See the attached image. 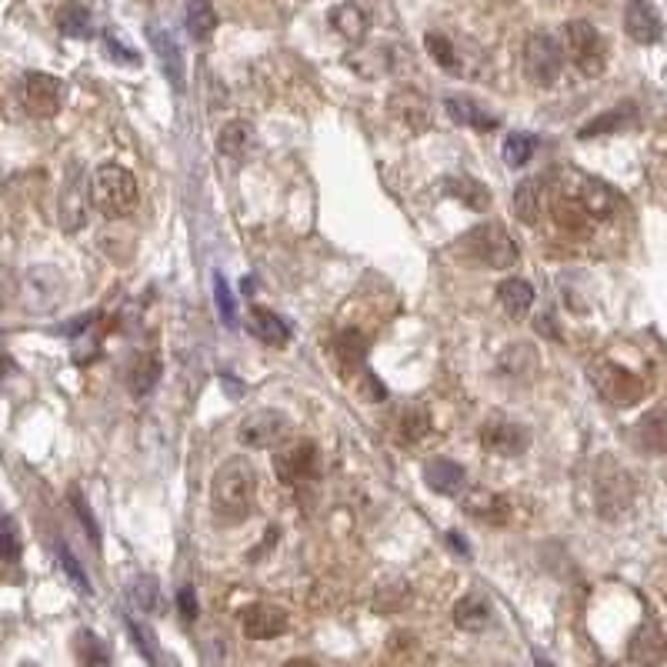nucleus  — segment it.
Here are the masks:
<instances>
[{
	"label": "nucleus",
	"mask_w": 667,
	"mask_h": 667,
	"mask_svg": "<svg viewBox=\"0 0 667 667\" xmlns=\"http://www.w3.org/2000/svg\"><path fill=\"white\" fill-rule=\"evenodd\" d=\"M257 501V471L247 457H227L214 471L211 481V507L221 521L241 524L251 517Z\"/></svg>",
	"instance_id": "obj_1"
},
{
	"label": "nucleus",
	"mask_w": 667,
	"mask_h": 667,
	"mask_svg": "<svg viewBox=\"0 0 667 667\" xmlns=\"http://www.w3.org/2000/svg\"><path fill=\"white\" fill-rule=\"evenodd\" d=\"M457 247H461L474 264L491 267V271H507V267H514L517 257H521V247H517L514 237L507 234V227L497 221L471 227Z\"/></svg>",
	"instance_id": "obj_2"
},
{
	"label": "nucleus",
	"mask_w": 667,
	"mask_h": 667,
	"mask_svg": "<svg viewBox=\"0 0 667 667\" xmlns=\"http://www.w3.org/2000/svg\"><path fill=\"white\" fill-rule=\"evenodd\" d=\"M91 204L107 221H121L137 207V181L121 164L97 167L91 177Z\"/></svg>",
	"instance_id": "obj_3"
},
{
	"label": "nucleus",
	"mask_w": 667,
	"mask_h": 667,
	"mask_svg": "<svg viewBox=\"0 0 667 667\" xmlns=\"http://www.w3.org/2000/svg\"><path fill=\"white\" fill-rule=\"evenodd\" d=\"M587 381L594 384V391L601 394V401L614 407H631L644 397V381L637 374L627 371L624 364H614L607 357H597L587 367Z\"/></svg>",
	"instance_id": "obj_4"
},
{
	"label": "nucleus",
	"mask_w": 667,
	"mask_h": 667,
	"mask_svg": "<svg viewBox=\"0 0 667 667\" xmlns=\"http://www.w3.org/2000/svg\"><path fill=\"white\" fill-rule=\"evenodd\" d=\"M564 54L584 77H601L607 71V44L601 31L587 21H571L564 27Z\"/></svg>",
	"instance_id": "obj_5"
},
{
	"label": "nucleus",
	"mask_w": 667,
	"mask_h": 667,
	"mask_svg": "<svg viewBox=\"0 0 667 667\" xmlns=\"http://www.w3.org/2000/svg\"><path fill=\"white\" fill-rule=\"evenodd\" d=\"M521 67L534 87H554L564 71V47L551 34H531L524 44Z\"/></svg>",
	"instance_id": "obj_6"
},
{
	"label": "nucleus",
	"mask_w": 667,
	"mask_h": 667,
	"mask_svg": "<svg viewBox=\"0 0 667 667\" xmlns=\"http://www.w3.org/2000/svg\"><path fill=\"white\" fill-rule=\"evenodd\" d=\"M274 471L284 484H311L321 477V451L314 441H291L274 451Z\"/></svg>",
	"instance_id": "obj_7"
},
{
	"label": "nucleus",
	"mask_w": 667,
	"mask_h": 667,
	"mask_svg": "<svg viewBox=\"0 0 667 667\" xmlns=\"http://www.w3.org/2000/svg\"><path fill=\"white\" fill-rule=\"evenodd\" d=\"M594 494H597V511L604 517H617L634 501V481L624 474L621 464L601 461V471L594 477Z\"/></svg>",
	"instance_id": "obj_8"
},
{
	"label": "nucleus",
	"mask_w": 667,
	"mask_h": 667,
	"mask_svg": "<svg viewBox=\"0 0 667 667\" xmlns=\"http://www.w3.org/2000/svg\"><path fill=\"white\" fill-rule=\"evenodd\" d=\"M481 444L484 451L497 457H517L531 447V431L517 421H507V417H491L481 424Z\"/></svg>",
	"instance_id": "obj_9"
},
{
	"label": "nucleus",
	"mask_w": 667,
	"mask_h": 667,
	"mask_svg": "<svg viewBox=\"0 0 667 667\" xmlns=\"http://www.w3.org/2000/svg\"><path fill=\"white\" fill-rule=\"evenodd\" d=\"M287 434V414L281 411H254L241 421V444L254 447V451H267V447L281 444Z\"/></svg>",
	"instance_id": "obj_10"
},
{
	"label": "nucleus",
	"mask_w": 667,
	"mask_h": 667,
	"mask_svg": "<svg viewBox=\"0 0 667 667\" xmlns=\"http://www.w3.org/2000/svg\"><path fill=\"white\" fill-rule=\"evenodd\" d=\"M64 104V84L51 74H27L24 77V107L34 117H54Z\"/></svg>",
	"instance_id": "obj_11"
},
{
	"label": "nucleus",
	"mask_w": 667,
	"mask_h": 667,
	"mask_svg": "<svg viewBox=\"0 0 667 667\" xmlns=\"http://www.w3.org/2000/svg\"><path fill=\"white\" fill-rule=\"evenodd\" d=\"M387 111H391L397 124H404L414 134L427 131V124H431V104H427L424 91H417V87H397L391 101H387Z\"/></svg>",
	"instance_id": "obj_12"
},
{
	"label": "nucleus",
	"mask_w": 667,
	"mask_h": 667,
	"mask_svg": "<svg viewBox=\"0 0 667 667\" xmlns=\"http://www.w3.org/2000/svg\"><path fill=\"white\" fill-rule=\"evenodd\" d=\"M627 661L634 667H661L667 661V637L654 621H644L627 641Z\"/></svg>",
	"instance_id": "obj_13"
},
{
	"label": "nucleus",
	"mask_w": 667,
	"mask_h": 667,
	"mask_svg": "<svg viewBox=\"0 0 667 667\" xmlns=\"http://www.w3.org/2000/svg\"><path fill=\"white\" fill-rule=\"evenodd\" d=\"M624 31L634 44H657L664 34L661 14L654 11L651 0H627L624 7Z\"/></svg>",
	"instance_id": "obj_14"
},
{
	"label": "nucleus",
	"mask_w": 667,
	"mask_h": 667,
	"mask_svg": "<svg viewBox=\"0 0 667 667\" xmlns=\"http://www.w3.org/2000/svg\"><path fill=\"white\" fill-rule=\"evenodd\" d=\"M241 627L251 641H274L287 631V614L277 604H264L257 601L251 607H244L241 614Z\"/></svg>",
	"instance_id": "obj_15"
},
{
	"label": "nucleus",
	"mask_w": 667,
	"mask_h": 667,
	"mask_svg": "<svg viewBox=\"0 0 667 667\" xmlns=\"http://www.w3.org/2000/svg\"><path fill=\"white\" fill-rule=\"evenodd\" d=\"M147 41H151L154 54L161 57V67L167 74V81L174 84V91H184L187 87V77H184V54L181 47H177V41L171 37V31L161 24H147Z\"/></svg>",
	"instance_id": "obj_16"
},
{
	"label": "nucleus",
	"mask_w": 667,
	"mask_h": 667,
	"mask_svg": "<svg viewBox=\"0 0 667 667\" xmlns=\"http://www.w3.org/2000/svg\"><path fill=\"white\" fill-rule=\"evenodd\" d=\"M461 511L467 517H474V521L497 527V524H507V517H511V504H507V497H501V494L474 487V491L461 494Z\"/></svg>",
	"instance_id": "obj_17"
},
{
	"label": "nucleus",
	"mask_w": 667,
	"mask_h": 667,
	"mask_svg": "<svg viewBox=\"0 0 667 667\" xmlns=\"http://www.w3.org/2000/svg\"><path fill=\"white\" fill-rule=\"evenodd\" d=\"M544 204H547V181H544V174L524 177V181L514 187L511 207H514V217H517L521 224L534 227L537 221H541V217H544Z\"/></svg>",
	"instance_id": "obj_18"
},
{
	"label": "nucleus",
	"mask_w": 667,
	"mask_h": 667,
	"mask_svg": "<svg viewBox=\"0 0 667 667\" xmlns=\"http://www.w3.org/2000/svg\"><path fill=\"white\" fill-rule=\"evenodd\" d=\"M424 484L431 487L434 494H444V497H457L464 494L467 487V471L451 457H431V461L424 464Z\"/></svg>",
	"instance_id": "obj_19"
},
{
	"label": "nucleus",
	"mask_w": 667,
	"mask_h": 667,
	"mask_svg": "<svg viewBox=\"0 0 667 667\" xmlns=\"http://www.w3.org/2000/svg\"><path fill=\"white\" fill-rule=\"evenodd\" d=\"M577 204L584 207L591 221H607V217H614L621 197L614 194V187H607L604 181H597V177H581V184H577Z\"/></svg>",
	"instance_id": "obj_20"
},
{
	"label": "nucleus",
	"mask_w": 667,
	"mask_h": 667,
	"mask_svg": "<svg viewBox=\"0 0 667 667\" xmlns=\"http://www.w3.org/2000/svg\"><path fill=\"white\" fill-rule=\"evenodd\" d=\"M441 191L447 197H454L457 204L471 207V211H487L491 207V191L477 181V177H467V174H451L441 181Z\"/></svg>",
	"instance_id": "obj_21"
},
{
	"label": "nucleus",
	"mask_w": 667,
	"mask_h": 667,
	"mask_svg": "<svg viewBox=\"0 0 667 667\" xmlns=\"http://www.w3.org/2000/svg\"><path fill=\"white\" fill-rule=\"evenodd\" d=\"M634 444L644 454H667V407H657L634 427Z\"/></svg>",
	"instance_id": "obj_22"
},
{
	"label": "nucleus",
	"mask_w": 667,
	"mask_h": 667,
	"mask_svg": "<svg viewBox=\"0 0 667 667\" xmlns=\"http://www.w3.org/2000/svg\"><path fill=\"white\" fill-rule=\"evenodd\" d=\"M444 111H447V117H451L454 124L474 127V131H494V127H497V117H494V114H487L481 104H474V101H471V97H461V94L447 97V101H444Z\"/></svg>",
	"instance_id": "obj_23"
},
{
	"label": "nucleus",
	"mask_w": 667,
	"mask_h": 667,
	"mask_svg": "<svg viewBox=\"0 0 667 667\" xmlns=\"http://www.w3.org/2000/svg\"><path fill=\"white\" fill-rule=\"evenodd\" d=\"M161 371H164V364H161V357L157 354H137L131 361V367H127L124 381H127V387H131L134 397H144V394L154 391L157 381H161Z\"/></svg>",
	"instance_id": "obj_24"
},
{
	"label": "nucleus",
	"mask_w": 667,
	"mask_h": 667,
	"mask_svg": "<svg viewBox=\"0 0 667 667\" xmlns=\"http://www.w3.org/2000/svg\"><path fill=\"white\" fill-rule=\"evenodd\" d=\"M497 301H501L507 317L521 321V317H527V311L534 307V287H531V281H524V277H511V281H504L497 287Z\"/></svg>",
	"instance_id": "obj_25"
},
{
	"label": "nucleus",
	"mask_w": 667,
	"mask_h": 667,
	"mask_svg": "<svg viewBox=\"0 0 667 667\" xmlns=\"http://www.w3.org/2000/svg\"><path fill=\"white\" fill-rule=\"evenodd\" d=\"M251 331L261 344L267 347H287L291 344V327H287L281 317L264 311V307H254L251 311Z\"/></svg>",
	"instance_id": "obj_26"
},
{
	"label": "nucleus",
	"mask_w": 667,
	"mask_h": 667,
	"mask_svg": "<svg viewBox=\"0 0 667 667\" xmlns=\"http://www.w3.org/2000/svg\"><path fill=\"white\" fill-rule=\"evenodd\" d=\"M254 147V127L247 121H231L221 127V134H217V151L224 157H231V161H241V157Z\"/></svg>",
	"instance_id": "obj_27"
},
{
	"label": "nucleus",
	"mask_w": 667,
	"mask_h": 667,
	"mask_svg": "<svg viewBox=\"0 0 667 667\" xmlns=\"http://www.w3.org/2000/svg\"><path fill=\"white\" fill-rule=\"evenodd\" d=\"M184 24L187 34L194 41H207L217 31V11H214V0H187L184 4Z\"/></svg>",
	"instance_id": "obj_28"
},
{
	"label": "nucleus",
	"mask_w": 667,
	"mask_h": 667,
	"mask_svg": "<svg viewBox=\"0 0 667 667\" xmlns=\"http://www.w3.org/2000/svg\"><path fill=\"white\" fill-rule=\"evenodd\" d=\"M454 624L461 627V631H471V634L484 631V627L491 624V607H487L484 597L467 594L454 604Z\"/></svg>",
	"instance_id": "obj_29"
},
{
	"label": "nucleus",
	"mask_w": 667,
	"mask_h": 667,
	"mask_svg": "<svg viewBox=\"0 0 667 667\" xmlns=\"http://www.w3.org/2000/svg\"><path fill=\"white\" fill-rule=\"evenodd\" d=\"M637 117V111H634V104H621V107H614V111H607V114H601V117H594V121H587L581 131H577V137L581 141H591V137H601V134H614V131H621V127H627Z\"/></svg>",
	"instance_id": "obj_30"
},
{
	"label": "nucleus",
	"mask_w": 667,
	"mask_h": 667,
	"mask_svg": "<svg viewBox=\"0 0 667 667\" xmlns=\"http://www.w3.org/2000/svg\"><path fill=\"white\" fill-rule=\"evenodd\" d=\"M551 214L561 231L567 234H587L591 231V217H587V211L581 204H577V197H557V201L551 204Z\"/></svg>",
	"instance_id": "obj_31"
},
{
	"label": "nucleus",
	"mask_w": 667,
	"mask_h": 667,
	"mask_svg": "<svg viewBox=\"0 0 667 667\" xmlns=\"http://www.w3.org/2000/svg\"><path fill=\"white\" fill-rule=\"evenodd\" d=\"M87 221V207H84V191H81V181H67L64 194H61V224L67 234L81 231Z\"/></svg>",
	"instance_id": "obj_32"
},
{
	"label": "nucleus",
	"mask_w": 667,
	"mask_h": 667,
	"mask_svg": "<svg viewBox=\"0 0 667 667\" xmlns=\"http://www.w3.org/2000/svg\"><path fill=\"white\" fill-rule=\"evenodd\" d=\"M74 651H77V661H81V667H111V647H107L94 631H87V627L77 631Z\"/></svg>",
	"instance_id": "obj_33"
},
{
	"label": "nucleus",
	"mask_w": 667,
	"mask_h": 667,
	"mask_svg": "<svg viewBox=\"0 0 667 667\" xmlns=\"http://www.w3.org/2000/svg\"><path fill=\"white\" fill-rule=\"evenodd\" d=\"M331 24H334L337 34L357 44L367 34V24H371V21H367V14L357 4H341V7H334V11H331Z\"/></svg>",
	"instance_id": "obj_34"
},
{
	"label": "nucleus",
	"mask_w": 667,
	"mask_h": 667,
	"mask_svg": "<svg viewBox=\"0 0 667 667\" xmlns=\"http://www.w3.org/2000/svg\"><path fill=\"white\" fill-rule=\"evenodd\" d=\"M334 354H337V364H341L344 374H351L354 367L364 364V354H367V337L361 331H344L341 337L334 341Z\"/></svg>",
	"instance_id": "obj_35"
},
{
	"label": "nucleus",
	"mask_w": 667,
	"mask_h": 667,
	"mask_svg": "<svg viewBox=\"0 0 667 667\" xmlns=\"http://www.w3.org/2000/svg\"><path fill=\"white\" fill-rule=\"evenodd\" d=\"M424 47H427V54L434 57V64H437V67H444V71H451V74H461V61H457V47H454V41H451V37H447V34H441V31H427Z\"/></svg>",
	"instance_id": "obj_36"
},
{
	"label": "nucleus",
	"mask_w": 667,
	"mask_h": 667,
	"mask_svg": "<svg viewBox=\"0 0 667 667\" xmlns=\"http://www.w3.org/2000/svg\"><path fill=\"white\" fill-rule=\"evenodd\" d=\"M57 31L64 37H91V11L84 4H64L57 11Z\"/></svg>",
	"instance_id": "obj_37"
},
{
	"label": "nucleus",
	"mask_w": 667,
	"mask_h": 667,
	"mask_svg": "<svg viewBox=\"0 0 667 667\" xmlns=\"http://www.w3.org/2000/svg\"><path fill=\"white\" fill-rule=\"evenodd\" d=\"M534 364H537V354H534L531 344H511L501 357H497V367H501L504 374H511V377L531 374Z\"/></svg>",
	"instance_id": "obj_38"
},
{
	"label": "nucleus",
	"mask_w": 667,
	"mask_h": 667,
	"mask_svg": "<svg viewBox=\"0 0 667 667\" xmlns=\"http://www.w3.org/2000/svg\"><path fill=\"white\" fill-rule=\"evenodd\" d=\"M534 151H537V137L534 134H524V131L507 134V141H504V164L514 167V171H521V167L534 157Z\"/></svg>",
	"instance_id": "obj_39"
},
{
	"label": "nucleus",
	"mask_w": 667,
	"mask_h": 667,
	"mask_svg": "<svg viewBox=\"0 0 667 667\" xmlns=\"http://www.w3.org/2000/svg\"><path fill=\"white\" fill-rule=\"evenodd\" d=\"M427 431H431V414H427V407L411 404L401 414V437H404V444H417Z\"/></svg>",
	"instance_id": "obj_40"
},
{
	"label": "nucleus",
	"mask_w": 667,
	"mask_h": 667,
	"mask_svg": "<svg viewBox=\"0 0 667 667\" xmlns=\"http://www.w3.org/2000/svg\"><path fill=\"white\" fill-rule=\"evenodd\" d=\"M214 301H217V314H221V324L237 327V301L224 274H214Z\"/></svg>",
	"instance_id": "obj_41"
},
{
	"label": "nucleus",
	"mask_w": 667,
	"mask_h": 667,
	"mask_svg": "<svg viewBox=\"0 0 667 667\" xmlns=\"http://www.w3.org/2000/svg\"><path fill=\"white\" fill-rule=\"evenodd\" d=\"M21 557V534L11 517H0V561H17Z\"/></svg>",
	"instance_id": "obj_42"
},
{
	"label": "nucleus",
	"mask_w": 667,
	"mask_h": 667,
	"mask_svg": "<svg viewBox=\"0 0 667 667\" xmlns=\"http://www.w3.org/2000/svg\"><path fill=\"white\" fill-rule=\"evenodd\" d=\"M104 51H107V57H111L114 64H131V67H141V54L137 51H131L124 41H117V34L114 31H104Z\"/></svg>",
	"instance_id": "obj_43"
},
{
	"label": "nucleus",
	"mask_w": 667,
	"mask_h": 667,
	"mask_svg": "<svg viewBox=\"0 0 667 667\" xmlns=\"http://www.w3.org/2000/svg\"><path fill=\"white\" fill-rule=\"evenodd\" d=\"M57 557H61V567H64V574L71 577V584L77 587V591H81V594H91V581H87V574H84L81 561H77V557H74L71 551H67L64 544L57 547Z\"/></svg>",
	"instance_id": "obj_44"
},
{
	"label": "nucleus",
	"mask_w": 667,
	"mask_h": 667,
	"mask_svg": "<svg viewBox=\"0 0 667 667\" xmlns=\"http://www.w3.org/2000/svg\"><path fill=\"white\" fill-rule=\"evenodd\" d=\"M67 501H71V507H74V514L81 517V524H84V531H87V537L97 544L101 541V531H97V521H94V514H91V507H87V501H84V494L77 491V487H71L67 491Z\"/></svg>",
	"instance_id": "obj_45"
},
{
	"label": "nucleus",
	"mask_w": 667,
	"mask_h": 667,
	"mask_svg": "<svg viewBox=\"0 0 667 667\" xmlns=\"http://www.w3.org/2000/svg\"><path fill=\"white\" fill-rule=\"evenodd\" d=\"M17 291H21L17 287V274L7 264H0V311H7L17 301Z\"/></svg>",
	"instance_id": "obj_46"
},
{
	"label": "nucleus",
	"mask_w": 667,
	"mask_h": 667,
	"mask_svg": "<svg viewBox=\"0 0 667 667\" xmlns=\"http://www.w3.org/2000/svg\"><path fill=\"white\" fill-rule=\"evenodd\" d=\"M134 601L141 604L144 611H154V607H157V581H154V577H137Z\"/></svg>",
	"instance_id": "obj_47"
},
{
	"label": "nucleus",
	"mask_w": 667,
	"mask_h": 667,
	"mask_svg": "<svg viewBox=\"0 0 667 667\" xmlns=\"http://www.w3.org/2000/svg\"><path fill=\"white\" fill-rule=\"evenodd\" d=\"M177 607H181L184 621H197V594H194V587H181V591H177Z\"/></svg>",
	"instance_id": "obj_48"
},
{
	"label": "nucleus",
	"mask_w": 667,
	"mask_h": 667,
	"mask_svg": "<svg viewBox=\"0 0 667 667\" xmlns=\"http://www.w3.org/2000/svg\"><path fill=\"white\" fill-rule=\"evenodd\" d=\"M361 394L367 397V401H384V384L377 381V377L371 371H364V384H361Z\"/></svg>",
	"instance_id": "obj_49"
},
{
	"label": "nucleus",
	"mask_w": 667,
	"mask_h": 667,
	"mask_svg": "<svg viewBox=\"0 0 667 667\" xmlns=\"http://www.w3.org/2000/svg\"><path fill=\"white\" fill-rule=\"evenodd\" d=\"M91 324H94V314H84V317H77V321H71V324H61L54 334H64V337H81V334H84Z\"/></svg>",
	"instance_id": "obj_50"
},
{
	"label": "nucleus",
	"mask_w": 667,
	"mask_h": 667,
	"mask_svg": "<svg viewBox=\"0 0 667 667\" xmlns=\"http://www.w3.org/2000/svg\"><path fill=\"white\" fill-rule=\"evenodd\" d=\"M447 544H451V547H454V551H457V554H461V557H467V554H471V547H467V541H464V537H461V534H454V531H451V534H447Z\"/></svg>",
	"instance_id": "obj_51"
},
{
	"label": "nucleus",
	"mask_w": 667,
	"mask_h": 667,
	"mask_svg": "<svg viewBox=\"0 0 667 667\" xmlns=\"http://www.w3.org/2000/svg\"><path fill=\"white\" fill-rule=\"evenodd\" d=\"M11 371H14V361H11L7 354H0V381H4V377L11 374Z\"/></svg>",
	"instance_id": "obj_52"
},
{
	"label": "nucleus",
	"mask_w": 667,
	"mask_h": 667,
	"mask_svg": "<svg viewBox=\"0 0 667 667\" xmlns=\"http://www.w3.org/2000/svg\"><path fill=\"white\" fill-rule=\"evenodd\" d=\"M284 667H314V661H307V657H291Z\"/></svg>",
	"instance_id": "obj_53"
},
{
	"label": "nucleus",
	"mask_w": 667,
	"mask_h": 667,
	"mask_svg": "<svg viewBox=\"0 0 667 667\" xmlns=\"http://www.w3.org/2000/svg\"><path fill=\"white\" fill-rule=\"evenodd\" d=\"M244 294H254V277H244Z\"/></svg>",
	"instance_id": "obj_54"
},
{
	"label": "nucleus",
	"mask_w": 667,
	"mask_h": 667,
	"mask_svg": "<svg viewBox=\"0 0 667 667\" xmlns=\"http://www.w3.org/2000/svg\"><path fill=\"white\" fill-rule=\"evenodd\" d=\"M17 667H41V664H34V661H24V664H17Z\"/></svg>",
	"instance_id": "obj_55"
},
{
	"label": "nucleus",
	"mask_w": 667,
	"mask_h": 667,
	"mask_svg": "<svg viewBox=\"0 0 667 667\" xmlns=\"http://www.w3.org/2000/svg\"><path fill=\"white\" fill-rule=\"evenodd\" d=\"M537 667H551V664H547L544 657H537Z\"/></svg>",
	"instance_id": "obj_56"
},
{
	"label": "nucleus",
	"mask_w": 667,
	"mask_h": 667,
	"mask_svg": "<svg viewBox=\"0 0 667 667\" xmlns=\"http://www.w3.org/2000/svg\"><path fill=\"white\" fill-rule=\"evenodd\" d=\"M137 4H147V0H137Z\"/></svg>",
	"instance_id": "obj_57"
}]
</instances>
